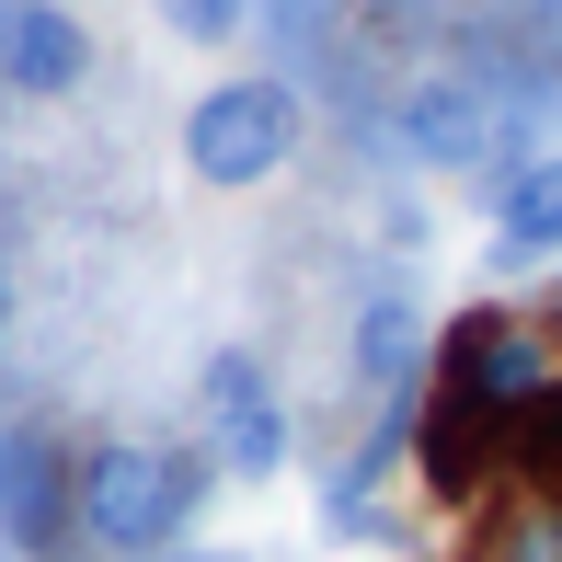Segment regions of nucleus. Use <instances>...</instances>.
<instances>
[{
	"label": "nucleus",
	"instance_id": "f257e3e1",
	"mask_svg": "<svg viewBox=\"0 0 562 562\" xmlns=\"http://www.w3.org/2000/svg\"><path fill=\"white\" fill-rule=\"evenodd\" d=\"M207 471H218V459L161 448V437L81 448V471H69V551H92V562H161L195 528V505H207Z\"/></svg>",
	"mask_w": 562,
	"mask_h": 562
},
{
	"label": "nucleus",
	"instance_id": "f03ea898",
	"mask_svg": "<svg viewBox=\"0 0 562 562\" xmlns=\"http://www.w3.org/2000/svg\"><path fill=\"white\" fill-rule=\"evenodd\" d=\"M299 81H276V69H241V81H207L184 104V172L195 184H218V195H241V184H265V172H288L299 161Z\"/></svg>",
	"mask_w": 562,
	"mask_h": 562
},
{
	"label": "nucleus",
	"instance_id": "7ed1b4c3",
	"mask_svg": "<svg viewBox=\"0 0 562 562\" xmlns=\"http://www.w3.org/2000/svg\"><path fill=\"white\" fill-rule=\"evenodd\" d=\"M551 345H540V322H505V311H471V322H448V345H437V391L448 402H471L482 425H505L517 437V414L551 391Z\"/></svg>",
	"mask_w": 562,
	"mask_h": 562
},
{
	"label": "nucleus",
	"instance_id": "20e7f679",
	"mask_svg": "<svg viewBox=\"0 0 562 562\" xmlns=\"http://www.w3.org/2000/svg\"><path fill=\"white\" fill-rule=\"evenodd\" d=\"M195 402H207V459H218V471H241V482H276V471H288V402H276L265 356L218 345L207 379H195Z\"/></svg>",
	"mask_w": 562,
	"mask_h": 562
},
{
	"label": "nucleus",
	"instance_id": "39448f33",
	"mask_svg": "<svg viewBox=\"0 0 562 562\" xmlns=\"http://www.w3.org/2000/svg\"><path fill=\"white\" fill-rule=\"evenodd\" d=\"M69 459L35 425H0V540L12 551H69Z\"/></svg>",
	"mask_w": 562,
	"mask_h": 562
},
{
	"label": "nucleus",
	"instance_id": "423d86ee",
	"mask_svg": "<svg viewBox=\"0 0 562 562\" xmlns=\"http://www.w3.org/2000/svg\"><path fill=\"white\" fill-rule=\"evenodd\" d=\"M494 138H505V115H494V92L482 81H414L402 92V149H414V161H437V172H482L494 161Z\"/></svg>",
	"mask_w": 562,
	"mask_h": 562
},
{
	"label": "nucleus",
	"instance_id": "0eeeda50",
	"mask_svg": "<svg viewBox=\"0 0 562 562\" xmlns=\"http://www.w3.org/2000/svg\"><path fill=\"white\" fill-rule=\"evenodd\" d=\"M81 69H92L81 12H58V0H12V12H0V81H12L23 104H58V92H81Z\"/></svg>",
	"mask_w": 562,
	"mask_h": 562
},
{
	"label": "nucleus",
	"instance_id": "6e6552de",
	"mask_svg": "<svg viewBox=\"0 0 562 562\" xmlns=\"http://www.w3.org/2000/svg\"><path fill=\"white\" fill-rule=\"evenodd\" d=\"M414 459H425V482H437V494L459 505V494H471V482H482V471L505 459V425H482L471 402L425 391V414H414Z\"/></svg>",
	"mask_w": 562,
	"mask_h": 562
},
{
	"label": "nucleus",
	"instance_id": "1a4fd4ad",
	"mask_svg": "<svg viewBox=\"0 0 562 562\" xmlns=\"http://www.w3.org/2000/svg\"><path fill=\"white\" fill-rule=\"evenodd\" d=\"M494 252H505V265L562 252V161H517L494 184Z\"/></svg>",
	"mask_w": 562,
	"mask_h": 562
},
{
	"label": "nucleus",
	"instance_id": "9d476101",
	"mask_svg": "<svg viewBox=\"0 0 562 562\" xmlns=\"http://www.w3.org/2000/svg\"><path fill=\"white\" fill-rule=\"evenodd\" d=\"M482 551H494V562H562V482H528V494L494 517Z\"/></svg>",
	"mask_w": 562,
	"mask_h": 562
},
{
	"label": "nucleus",
	"instance_id": "9b49d317",
	"mask_svg": "<svg viewBox=\"0 0 562 562\" xmlns=\"http://www.w3.org/2000/svg\"><path fill=\"white\" fill-rule=\"evenodd\" d=\"M505 459H517L528 482H562V379H551V391H540V402L517 414V437H505Z\"/></svg>",
	"mask_w": 562,
	"mask_h": 562
},
{
	"label": "nucleus",
	"instance_id": "f8f14e48",
	"mask_svg": "<svg viewBox=\"0 0 562 562\" xmlns=\"http://www.w3.org/2000/svg\"><path fill=\"white\" fill-rule=\"evenodd\" d=\"M149 12H161L184 46H229V35L252 23V0H149Z\"/></svg>",
	"mask_w": 562,
	"mask_h": 562
},
{
	"label": "nucleus",
	"instance_id": "ddd939ff",
	"mask_svg": "<svg viewBox=\"0 0 562 562\" xmlns=\"http://www.w3.org/2000/svg\"><path fill=\"white\" fill-rule=\"evenodd\" d=\"M161 562H207V551H161Z\"/></svg>",
	"mask_w": 562,
	"mask_h": 562
}]
</instances>
